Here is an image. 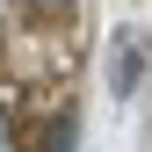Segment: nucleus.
Instances as JSON below:
<instances>
[{
    "label": "nucleus",
    "mask_w": 152,
    "mask_h": 152,
    "mask_svg": "<svg viewBox=\"0 0 152 152\" xmlns=\"http://www.w3.org/2000/svg\"><path fill=\"white\" fill-rule=\"evenodd\" d=\"M44 152H72V116H58V130H51V145Z\"/></svg>",
    "instance_id": "7ed1b4c3"
},
{
    "label": "nucleus",
    "mask_w": 152,
    "mask_h": 152,
    "mask_svg": "<svg viewBox=\"0 0 152 152\" xmlns=\"http://www.w3.org/2000/svg\"><path fill=\"white\" fill-rule=\"evenodd\" d=\"M145 65H152V36H145L138 22H123L116 36H109V65H102L109 94H116V102H130V94H138V80H145Z\"/></svg>",
    "instance_id": "f257e3e1"
},
{
    "label": "nucleus",
    "mask_w": 152,
    "mask_h": 152,
    "mask_svg": "<svg viewBox=\"0 0 152 152\" xmlns=\"http://www.w3.org/2000/svg\"><path fill=\"white\" fill-rule=\"evenodd\" d=\"M29 7H36V15H65L72 0H29Z\"/></svg>",
    "instance_id": "20e7f679"
},
{
    "label": "nucleus",
    "mask_w": 152,
    "mask_h": 152,
    "mask_svg": "<svg viewBox=\"0 0 152 152\" xmlns=\"http://www.w3.org/2000/svg\"><path fill=\"white\" fill-rule=\"evenodd\" d=\"M0 152H22V130H15V116L0 109Z\"/></svg>",
    "instance_id": "f03ea898"
}]
</instances>
